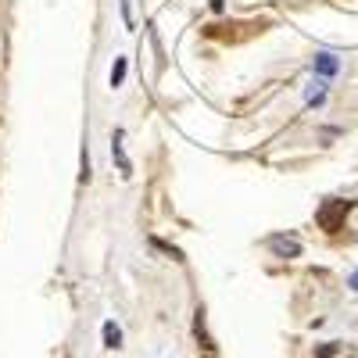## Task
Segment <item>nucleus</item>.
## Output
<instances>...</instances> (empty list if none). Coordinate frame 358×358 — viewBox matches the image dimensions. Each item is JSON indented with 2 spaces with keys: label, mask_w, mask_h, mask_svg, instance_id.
<instances>
[{
  "label": "nucleus",
  "mask_w": 358,
  "mask_h": 358,
  "mask_svg": "<svg viewBox=\"0 0 358 358\" xmlns=\"http://www.w3.org/2000/svg\"><path fill=\"white\" fill-rule=\"evenodd\" d=\"M126 69H129V62H126V57H115V65H111V76H108V83H111L115 90L126 83Z\"/></svg>",
  "instance_id": "nucleus-6"
},
{
  "label": "nucleus",
  "mask_w": 358,
  "mask_h": 358,
  "mask_svg": "<svg viewBox=\"0 0 358 358\" xmlns=\"http://www.w3.org/2000/svg\"><path fill=\"white\" fill-rule=\"evenodd\" d=\"M104 348H122V330H118L115 322H104Z\"/></svg>",
  "instance_id": "nucleus-8"
},
{
  "label": "nucleus",
  "mask_w": 358,
  "mask_h": 358,
  "mask_svg": "<svg viewBox=\"0 0 358 358\" xmlns=\"http://www.w3.org/2000/svg\"><path fill=\"white\" fill-rule=\"evenodd\" d=\"M79 183H90V151L83 147V172H79Z\"/></svg>",
  "instance_id": "nucleus-10"
},
{
  "label": "nucleus",
  "mask_w": 358,
  "mask_h": 358,
  "mask_svg": "<svg viewBox=\"0 0 358 358\" xmlns=\"http://www.w3.org/2000/svg\"><path fill=\"white\" fill-rule=\"evenodd\" d=\"M305 97H308V104H322L326 101V79H312Z\"/></svg>",
  "instance_id": "nucleus-7"
},
{
  "label": "nucleus",
  "mask_w": 358,
  "mask_h": 358,
  "mask_svg": "<svg viewBox=\"0 0 358 358\" xmlns=\"http://www.w3.org/2000/svg\"><path fill=\"white\" fill-rule=\"evenodd\" d=\"M351 208H355V201H341V197L322 201V204L315 208V222H319V229H326V233H337V229L344 226V219L351 215Z\"/></svg>",
  "instance_id": "nucleus-1"
},
{
  "label": "nucleus",
  "mask_w": 358,
  "mask_h": 358,
  "mask_svg": "<svg viewBox=\"0 0 358 358\" xmlns=\"http://www.w3.org/2000/svg\"><path fill=\"white\" fill-rule=\"evenodd\" d=\"M111 158H115L118 176H122V179H129V176H133V162H129V158H126V151H122V129H115V133H111Z\"/></svg>",
  "instance_id": "nucleus-4"
},
{
  "label": "nucleus",
  "mask_w": 358,
  "mask_h": 358,
  "mask_svg": "<svg viewBox=\"0 0 358 358\" xmlns=\"http://www.w3.org/2000/svg\"><path fill=\"white\" fill-rule=\"evenodd\" d=\"M351 290H358V273H351Z\"/></svg>",
  "instance_id": "nucleus-12"
},
{
  "label": "nucleus",
  "mask_w": 358,
  "mask_h": 358,
  "mask_svg": "<svg viewBox=\"0 0 358 358\" xmlns=\"http://www.w3.org/2000/svg\"><path fill=\"white\" fill-rule=\"evenodd\" d=\"M194 334H197V341H201L204 355H208V358H215V344H212V337H208V330H204V308H197V319H194Z\"/></svg>",
  "instance_id": "nucleus-5"
},
{
  "label": "nucleus",
  "mask_w": 358,
  "mask_h": 358,
  "mask_svg": "<svg viewBox=\"0 0 358 358\" xmlns=\"http://www.w3.org/2000/svg\"><path fill=\"white\" fill-rule=\"evenodd\" d=\"M268 251H273L276 258H297V255H301V244H297L294 236L276 233V236H268Z\"/></svg>",
  "instance_id": "nucleus-3"
},
{
  "label": "nucleus",
  "mask_w": 358,
  "mask_h": 358,
  "mask_svg": "<svg viewBox=\"0 0 358 358\" xmlns=\"http://www.w3.org/2000/svg\"><path fill=\"white\" fill-rule=\"evenodd\" d=\"M312 72H315L319 79H334V76L341 72V57L330 54V50H315V54H312Z\"/></svg>",
  "instance_id": "nucleus-2"
},
{
  "label": "nucleus",
  "mask_w": 358,
  "mask_h": 358,
  "mask_svg": "<svg viewBox=\"0 0 358 358\" xmlns=\"http://www.w3.org/2000/svg\"><path fill=\"white\" fill-rule=\"evenodd\" d=\"M122 22L133 25V8H129V0H122Z\"/></svg>",
  "instance_id": "nucleus-11"
},
{
  "label": "nucleus",
  "mask_w": 358,
  "mask_h": 358,
  "mask_svg": "<svg viewBox=\"0 0 358 358\" xmlns=\"http://www.w3.org/2000/svg\"><path fill=\"white\" fill-rule=\"evenodd\" d=\"M337 351H341V344H334V341H330V344H322V348H315V355H319V358H334Z\"/></svg>",
  "instance_id": "nucleus-9"
}]
</instances>
